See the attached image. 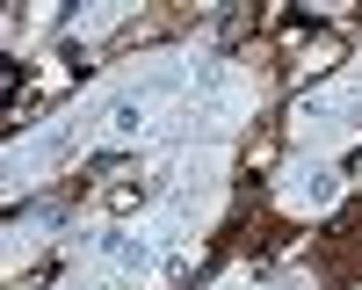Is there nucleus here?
<instances>
[{
  "instance_id": "1",
  "label": "nucleus",
  "mask_w": 362,
  "mask_h": 290,
  "mask_svg": "<svg viewBox=\"0 0 362 290\" xmlns=\"http://www.w3.org/2000/svg\"><path fill=\"white\" fill-rule=\"evenodd\" d=\"M334 167H312V174H297L290 182V211H326V203H334Z\"/></svg>"
}]
</instances>
